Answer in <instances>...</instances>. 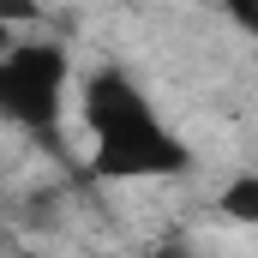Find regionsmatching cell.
I'll return each mask as SVG.
<instances>
[{"mask_svg":"<svg viewBox=\"0 0 258 258\" xmlns=\"http://www.w3.org/2000/svg\"><path fill=\"white\" fill-rule=\"evenodd\" d=\"M84 114L96 132V174L114 180H150L186 168V144L150 114V102L132 90L120 72H96L84 90Z\"/></svg>","mask_w":258,"mask_h":258,"instance_id":"1","label":"cell"},{"mask_svg":"<svg viewBox=\"0 0 258 258\" xmlns=\"http://www.w3.org/2000/svg\"><path fill=\"white\" fill-rule=\"evenodd\" d=\"M222 6H228V18H234L240 30H252V36H258V0H222Z\"/></svg>","mask_w":258,"mask_h":258,"instance_id":"4","label":"cell"},{"mask_svg":"<svg viewBox=\"0 0 258 258\" xmlns=\"http://www.w3.org/2000/svg\"><path fill=\"white\" fill-rule=\"evenodd\" d=\"M0 12H6L12 24H24V18H36V0H0Z\"/></svg>","mask_w":258,"mask_h":258,"instance_id":"5","label":"cell"},{"mask_svg":"<svg viewBox=\"0 0 258 258\" xmlns=\"http://www.w3.org/2000/svg\"><path fill=\"white\" fill-rule=\"evenodd\" d=\"M222 216L252 222V228H258V174H240V180L222 186Z\"/></svg>","mask_w":258,"mask_h":258,"instance_id":"3","label":"cell"},{"mask_svg":"<svg viewBox=\"0 0 258 258\" xmlns=\"http://www.w3.org/2000/svg\"><path fill=\"white\" fill-rule=\"evenodd\" d=\"M66 90V48L54 42H24L0 60V108L30 132H54Z\"/></svg>","mask_w":258,"mask_h":258,"instance_id":"2","label":"cell"}]
</instances>
